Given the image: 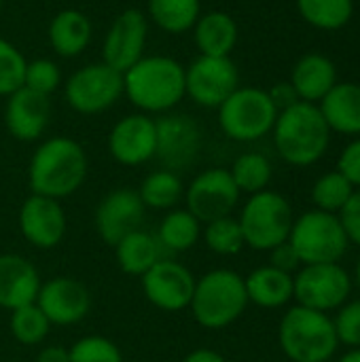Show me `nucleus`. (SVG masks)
Wrapping results in <instances>:
<instances>
[{
    "mask_svg": "<svg viewBox=\"0 0 360 362\" xmlns=\"http://www.w3.org/2000/svg\"><path fill=\"white\" fill-rule=\"evenodd\" d=\"M123 95L138 112H172L185 95V64L170 55H144L123 72Z\"/></svg>",
    "mask_w": 360,
    "mask_h": 362,
    "instance_id": "obj_1",
    "label": "nucleus"
},
{
    "mask_svg": "<svg viewBox=\"0 0 360 362\" xmlns=\"http://www.w3.org/2000/svg\"><path fill=\"white\" fill-rule=\"evenodd\" d=\"M87 153L74 138L53 136L36 146L28 165V182L34 195L51 199L70 197L87 178Z\"/></svg>",
    "mask_w": 360,
    "mask_h": 362,
    "instance_id": "obj_2",
    "label": "nucleus"
},
{
    "mask_svg": "<svg viewBox=\"0 0 360 362\" xmlns=\"http://www.w3.org/2000/svg\"><path fill=\"white\" fill-rule=\"evenodd\" d=\"M274 144L291 165H312L329 148L331 129L318 104L297 102L278 112L274 123Z\"/></svg>",
    "mask_w": 360,
    "mask_h": 362,
    "instance_id": "obj_3",
    "label": "nucleus"
},
{
    "mask_svg": "<svg viewBox=\"0 0 360 362\" xmlns=\"http://www.w3.org/2000/svg\"><path fill=\"white\" fill-rule=\"evenodd\" d=\"M244 278L231 269H212L195 280L191 312L197 325L210 331L233 325L248 305Z\"/></svg>",
    "mask_w": 360,
    "mask_h": 362,
    "instance_id": "obj_4",
    "label": "nucleus"
},
{
    "mask_svg": "<svg viewBox=\"0 0 360 362\" xmlns=\"http://www.w3.org/2000/svg\"><path fill=\"white\" fill-rule=\"evenodd\" d=\"M280 348L293 362H327L339 348L335 325L325 312L291 308L278 331Z\"/></svg>",
    "mask_w": 360,
    "mask_h": 362,
    "instance_id": "obj_5",
    "label": "nucleus"
},
{
    "mask_svg": "<svg viewBox=\"0 0 360 362\" xmlns=\"http://www.w3.org/2000/svg\"><path fill=\"white\" fill-rule=\"evenodd\" d=\"M223 134L236 142H252L274 129L278 108L269 93L257 87H238L219 108Z\"/></svg>",
    "mask_w": 360,
    "mask_h": 362,
    "instance_id": "obj_6",
    "label": "nucleus"
},
{
    "mask_svg": "<svg viewBox=\"0 0 360 362\" xmlns=\"http://www.w3.org/2000/svg\"><path fill=\"white\" fill-rule=\"evenodd\" d=\"M289 244L297 252L301 265H318L337 263L346 255L350 240L337 214L310 210L293 223Z\"/></svg>",
    "mask_w": 360,
    "mask_h": 362,
    "instance_id": "obj_7",
    "label": "nucleus"
},
{
    "mask_svg": "<svg viewBox=\"0 0 360 362\" xmlns=\"http://www.w3.org/2000/svg\"><path fill=\"white\" fill-rule=\"evenodd\" d=\"M238 221L246 246L255 250H272L286 242L295 223L293 208L286 197L267 189L250 195Z\"/></svg>",
    "mask_w": 360,
    "mask_h": 362,
    "instance_id": "obj_8",
    "label": "nucleus"
},
{
    "mask_svg": "<svg viewBox=\"0 0 360 362\" xmlns=\"http://www.w3.org/2000/svg\"><path fill=\"white\" fill-rule=\"evenodd\" d=\"M68 106L85 117L110 110L123 95V74L104 62H91L76 68L64 81Z\"/></svg>",
    "mask_w": 360,
    "mask_h": 362,
    "instance_id": "obj_9",
    "label": "nucleus"
},
{
    "mask_svg": "<svg viewBox=\"0 0 360 362\" xmlns=\"http://www.w3.org/2000/svg\"><path fill=\"white\" fill-rule=\"evenodd\" d=\"M350 274L339 263L303 265L297 276H293V299H297V305L308 310L325 314L339 310L350 297Z\"/></svg>",
    "mask_w": 360,
    "mask_h": 362,
    "instance_id": "obj_10",
    "label": "nucleus"
},
{
    "mask_svg": "<svg viewBox=\"0 0 360 362\" xmlns=\"http://www.w3.org/2000/svg\"><path fill=\"white\" fill-rule=\"evenodd\" d=\"M240 87V72L231 57L197 55L185 66V95L202 108H219Z\"/></svg>",
    "mask_w": 360,
    "mask_h": 362,
    "instance_id": "obj_11",
    "label": "nucleus"
},
{
    "mask_svg": "<svg viewBox=\"0 0 360 362\" xmlns=\"http://www.w3.org/2000/svg\"><path fill=\"white\" fill-rule=\"evenodd\" d=\"M149 19L140 8L121 11L106 30L102 42V62L115 68L117 72H125L146 53L149 40Z\"/></svg>",
    "mask_w": 360,
    "mask_h": 362,
    "instance_id": "obj_12",
    "label": "nucleus"
},
{
    "mask_svg": "<svg viewBox=\"0 0 360 362\" xmlns=\"http://www.w3.org/2000/svg\"><path fill=\"white\" fill-rule=\"evenodd\" d=\"M187 210L199 223H212L223 216H231L240 202V189L236 187L229 170L210 168L197 174L187 193Z\"/></svg>",
    "mask_w": 360,
    "mask_h": 362,
    "instance_id": "obj_13",
    "label": "nucleus"
},
{
    "mask_svg": "<svg viewBox=\"0 0 360 362\" xmlns=\"http://www.w3.org/2000/svg\"><path fill=\"white\" fill-rule=\"evenodd\" d=\"M157 123V153L155 157L161 161L163 170L180 172L195 163L199 146H202V132L193 117L182 112H166Z\"/></svg>",
    "mask_w": 360,
    "mask_h": 362,
    "instance_id": "obj_14",
    "label": "nucleus"
},
{
    "mask_svg": "<svg viewBox=\"0 0 360 362\" xmlns=\"http://www.w3.org/2000/svg\"><path fill=\"white\" fill-rule=\"evenodd\" d=\"M108 153L117 163L125 168L149 163L157 153L155 119L144 112L121 117L108 134Z\"/></svg>",
    "mask_w": 360,
    "mask_h": 362,
    "instance_id": "obj_15",
    "label": "nucleus"
},
{
    "mask_svg": "<svg viewBox=\"0 0 360 362\" xmlns=\"http://www.w3.org/2000/svg\"><path fill=\"white\" fill-rule=\"evenodd\" d=\"M146 299L163 312H180L191 305L195 276L178 261L159 259L142 278Z\"/></svg>",
    "mask_w": 360,
    "mask_h": 362,
    "instance_id": "obj_16",
    "label": "nucleus"
},
{
    "mask_svg": "<svg viewBox=\"0 0 360 362\" xmlns=\"http://www.w3.org/2000/svg\"><path fill=\"white\" fill-rule=\"evenodd\" d=\"M144 204L136 189H115L95 208V231L112 248L144 221Z\"/></svg>",
    "mask_w": 360,
    "mask_h": 362,
    "instance_id": "obj_17",
    "label": "nucleus"
},
{
    "mask_svg": "<svg viewBox=\"0 0 360 362\" xmlns=\"http://www.w3.org/2000/svg\"><path fill=\"white\" fill-rule=\"evenodd\" d=\"M36 305L42 310L51 325L68 327L81 322L89 314L91 297L85 284L74 278L59 276L40 284Z\"/></svg>",
    "mask_w": 360,
    "mask_h": 362,
    "instance_id": "obj_18",
    "label": "nucleus"
},
{
    "mask_svg": "<svg viewBox=\"0 0 360 362\" xmlns=\"http://www.w3.org/2000/svg\"><path fill=\"white\" fill-rule=\"evenodd\" d=\"M49 121H51V95L21 87L6 98L4 125L15 140L19 142L38 140L49 127Z\"/></svg>",
    "mask_w": 360,
    "mask_h": 362,
    "instance_id": "obj_19",
    "label": "nucleus"
},
{
    "mask_svg": "<svg viewBox=\"0 0 360 362\" xmlns=\"http://www.w3.org/2000/svg\"><path fill=\"white\" fill-rule=\"evenodd\" d=\"M19 229L32 246L40 250L55 248L66 235V214L62 204L32 193L19 210Z\"/></svg>",
    "mask_w": 360,
    "mask_h": 362,
    "instance_id": "obj_20",
    "label": "nucleus"
},
{
    "mask_svg": "<svg viewBox=\"0 0 360 362\" xmlns=\"http://www.w3.org/2000/svg\"><path fill=\"white\" fill-rule=\"evenodd\" d=\"M40 291L38 269L19 255H0V308L13 312L36 303Z\"/></svg>",
    "mask_w": 360,
    "mask_h": 362,
    "instance_id": "obj_21",
    "label": "nucleus"
},
{
    "mask_svg": "<svg viewBox=\"0 0 360 362\" xmlns=\"http://www.w3.org/2000/svg\"><path fill=\"white\" fill-rule=\"evenodd\" d=\"M93 25L91 19L79 8L57 11L47 28V38L55 55L72 59L79 57L91 42Z\"/></svg>",
    "mask_w": 360,
    "mask_h": 362,
    "instance_id": "obj_22",
    "label": "nucleus"
},
{
    "mask_svg": "<svg viewBox=\"0 0 360 362\" xmlns=\"http://www.w3.org/2000/svg\"><path fill=\"white\" fill-rule=\"evenodd\" d=\"M193 42L199 55L231 57L238 45L240 30L236 19L225 11H206L193 25Z\"/></svg>",
    "mask_w": 360,
    "mask_h": 362,
    "instance_id": "obj_23",
    "label": "nucleus"
},
{
    "mask_svg": "<svg viewBox=\"0 0 360 362\" xmlns=\"http://www.w3.org/2000/svg\"><path fill=\"white\" fill-rule=\"evenodd\" d=\"M318 108L331 132L356 136L360 134V85L335 83L318 102Z\"/></svg>",
    "mask_w": 360,
    "mask_h": 362,
    "instance_id": "obj_24",
    "label": "nucleus"
},
{
    "mask_svg": "<svg viewBox=\"0 0 360 362\" xmlns=\"http://www.w3.org/2000/svg\"><path fill=\"white\" fill-rule=\"evenodd\" d=\"M337 83V70L333 62L318 53L303 55L293 72H291V85L295 87L301 102L316 104L320 102Z\"/></svg>",
    "mask_w": 360,
    "mask_h": 362,
    "instance_id": "obj_25",
    "label": "nucleus"
},
{
    "mask_svg": "<svg viewBox=\"0 0 360 362\" xmlns=\"http://www.w3.org/2000/svg\"><path fill=\"white\" fill-rule=\"evenodd\" d=\"M248 301L259 308H282L293 299V276L272 265L259 267L244 278Z\"/></svg>",
    "mask_w": 360,
    "mask_h": 362,
    "instance_id": "obj_26",
    "label": "nucleus"
},
{
    "mask_svg": "<svg viewBox=\"0 0 360 362\" xmlns=\"http://www.w3.org/2000/svg\"><path fill=\"white\" fill-rule=\"evenodd\" d=\"M202 13V0H146L149 23L174 36L193 30Z\"/></svg>",
    "mask_w": 360,
    "mask_h": 362,
    "instance_id": "obj_27",
    "label": "nucleus"
},
{
    "mask_svg": "<svg viewBox=\"0 0 360 362\" xmlns=\"http://www.w3.org/2000/svg\"><path fill=\"white\" fill-rule=\"evenodd\" d=\"M159 252H161V246L157 238L142 229L132 231L115 246V255H117V263L121 272H125L127 276H138V278H142L161 259Z\"/></svg>",
    "mask_w": 360,
    "mask_h": 362,
    "instance_id": "obj_28",
    "label": "nucleus"
},
{
    "mask_svg": "<svg viewBox=\"0 0 360 362\" xmlns=\"http://www.w3.org/2000/svg\"><path fill=\"white\" fill-rule=\"evenodd\" d=\"M202 223L189 210H172L163 216L157 233L159 246L172 252H185L199 240Z\"/></svg>",
    "mask_w": 360,
    "mask_h": 362,
    "instance_id": "obj_29",
    "label": "nucleus"
},
{
    "mask_svg": "<svg viewBox=\"0 0 360 362\" xmlns=\"http://www.w3.org/2000/svg\"><path fill=\"white\" fill-rule=\"evenodd\" d=\"M182 193H185V187H182L180 176L163 168L151 172L138 189V195L144 208H153V210L174 208L180 202Z\"/></svg>",
    "mask_w": 360,
    "mask_h": 362,
    "instance_id": "obj_30",
    "label": "nucleus"
},
{
    "mask_svg": "<svg viewBox=\"0 0 360 362\" xmlns=\"http://www.w3.org/2000/svg\"><path fill=\"white\" fill-rule=\"evenodd\" d=\"M297 8L301 17L320 30H339L344 28L352 13V0H297Z\"/></svg>",
    "mask_w": 360,
    "mask_h": 362,
    "instance_id": "obj_31",
    "label": "nucleus"
},
{
    "mask_svg": "<svg viewBox=\"0 0 360 362\" xmlns=\"http://www.w3.org/2000/svg\"><path fill=\"white\" fill-rule=\"evenodd\" d=\"M236 187L240 189V193H259V191H265V187L269 185L272 180V163L265 155L261 153H244L240 155L231 170H229Z\"/></svg>",
    "mask_w": 360,
    "mask_h": 362,
    "instance_id": "obj_32",
    "label": "nucleus"
},
{
    "mask_svg": "<svg viewBox=\"0 0 360 362\" xmlns=\"http://www.w3.org/2000/svg\"><path fill=\"white\" fill-rule=\"evenodd\" d=\"M354 191L356 189L350 185V180L335 170L316 180V185L312 189V202H314L316 210H323L329 214H339Z\"/></svg>",
    "mask_w": 360,
    "mask_h": 362,
    "instance_id": "obj_33",
    "label": "nucleus"
},
{
    "mask_svg": "<svg viewBox=\"0 0 360 362\" xmlns=\"http://www.w3.org/2000/svg\"><path fill=\"white\" fill-rule=\"evenodd\" d=\"M8 327H11L13 337L19 344L36 346V344H40L49 335L51 322H49V318L42 314V310L36 303H30V305L17 308V310L11 312Z\"/></svg>",
    "mask_w": 360,
    "mask_h": 362,
    "instance_id": "obj_34",
    "label": "nucleus"
},
{
    "mask_svg": "<svg viewBox=\"0 0 360 362\" xmlns=\"http://www.w3.org/2000/svg\"><path fill=\"white\" fill-rule=\"evenodd\" d=\"M206 244L212 252L221 257L238 255L246 246L240 221L233 216H223L212 223H206Z\"/></svg>",
    "mask_w": 360,
    "mask_h": 362,
    "instance_id": "obj_35",
    "label": "nucleus"
},
{
    "mask_svg": "<svg viewBox=\"0 0 360 362\" xmlns=\"http://www.w3.org/2000/svg\"><path fill=\"white\" fill-rule=\"evenodd\" d=\"M25 55L6 38L0 36V98H8L23 87Z\"/></svg>",
    "mask_w": 360,
    "mask_h": 362,
    "instance_id": "obj_36",
    "label": "nucleus"
},
{
    "mask_svg": "<svg viewBox=\"0 0 360 362\" xmlns=\"http://www.w3.org/2000/svg\"><path fill=\"white\" fill-rule=\"evenodd\" d=\"M62 85H64V76H62L57 62H53L51 57L28 59L25 74H23V87L45 93V95H53Z\"/></svg>",
    "mask_w": 360,
    "mask_h": 362,
    "instance_id": "obj_37",
    "label": "nucleus"
},
{
    "mask_svg": "<svg viewBox=\"0 0 360 362\" xmlns=\"http://www.w3.org/2000/svg\"><path fill=\"white\" fill-rule=\"evenodd\" d=\"M70 362H123L121 350L106 337L89 335L79 339L70 350Z\"/></svg>",
    "mask_w": 360,
    "mask_h": 362,
    "instance_id": "obj_38",
    "label": "nucleus"
},
{
    "mask_svg": "<svg viewBox=\"0 0 360 362\" xmlns=\"http://www.w3.org/2000/svg\"><path fill=\"white\" fill-rule=\"evenodd\" d=\"M333 325H335L339 344L360 348V299L342 305Z\"/></svg>",
    "mask_w": 360,
    "mask_h": 362,
    "instance_id": "obj_39",
    "label": "nucleus"
},
{
    "mask_svg": "<svg viewBox=\"0 0 360 362\" xmlns=\"http://www.w3.org/2000/svg\"><path fill=\"white\" fill-rule=\"evenodd\" d=\"M339 221H342V227H344L348 240L360 246V189L352 193L348 204L342 208Z\"/></svg>",
    "mask_w": 360,
    "mask_h": 362,
    "instance_id": "obj_40",
    "label": "nucleus"
},
{
    "mask_svg": "<svg viewBox=\"0 0 360 362\" xmlns=\"http://www.w3.org/2000/svg\"><path fill=\"white\" fill-rule=\"evenodd\" d=\"M337 172L344 174L352 187H360V138L350 142L342 151L339 161H337Z\"/></svg>",
    "mask_w": 360,
    "mask_h": 362,
    "instance_id": "obj_41",
    "label": "nucleus"
},
{
    "mask_svg": "<svg viewBox=\"0 0 360 362\" xmlns=\"http://www.w3.org/2000/svg\"><path fill=\"white\" fill-rule=\"evenodd\" d=\"M272 252V267H276V269H280V272H286V274H295L299 267H301V261H299V257H297V252L293 250V246L289 244V240L286 242H282L280 246H276V248H272L269 250Z\"/></svg>",
    "mask_w": 360,
    "mask_h": 362,
    "instance_id": "obj_42",
    "label": "nucleus"
},
{
    "mask_svg": "<svg viewBox=\"0 0 360 362\" xmlns=\"http://www.w3.org/2000/svg\"><path fill=\"white\" fill-rule=\"evenodd\" d=\"M267 93H269L274 106L278 108V112L284 110V108H289V106H293V104H297V102H301L299 95H297V91H295V87L291 85V81H289V83H278V85H274Z\"/></svg>",
    "mask_w": 360,
    "mask_h": 362,
    "instance_id": "obj_43",
    "label": "nucleus"
},
{
    "mask_svg": "<svg viewBox=\"0 0 360 362\" xmlns=\"http://www.w3.org/2000/svg\"><path fill=\"white\" fill-rule=\"evenodd\" d=\"M36 362H70V354L62 346H47L38 352Z\"/></svg>",
    "mask_w": 360,
    "mask_h": 362,
    "instance_id": "obj_44",
    "label": "nucleus"
},
{
    "mask_svg": "<svg viewBox=\"0 0 360 362\" xmlns=\"http://www.w3.org/2000/svg\"><path fill=\"white\" fill-rule=\"evenodd\" d=\"M182 362H227V361H225V356H223V354H219V352H214V350H206V348H202V350H193L191 354H187Z\"/></svg>",
    "mask_w": 360,
    "mask_h": 362,
    "instance_id": "obj_45",
    "label": "nucleus"
},
{
    "mask_svg": "<svg viewBox=\"0 0 360 362\" xmlns=\"http://www.w3.org/2000/svg\"><path fill=\"white\" fill-rule=\"evenodd\" d=\"M339 362H360V348H354V350H350L346 356H342V361Z\"/></svg>",
    "mask_w": 360,
    "mask_h": 362,
    "instance_id": "obj_46",
    "label": "nucleus"
},
{
    "mask_svg": "<svg viewBox=\"0 0 360 362\" xmlns=\"http://www.w3.org/2000/svg\"><path fill=\"white\" fill-rule=\"evenodd\" d=\"M356 282H359V286H360V259H359V263H356Z\"/></svg>",
    "mask_w": 360,
    "mask_h": 362,
    "instance_id": "obj_47",
    "label": "nucleus"
},
{
    "mask_svg": "<svg viewBox=\"0 0 360 362\" xmlns=\"http://www.w3.org/2000/svg\"><path fill=\"white\" fill-rule=\"evenodd\" d=\"M2 6H4V0H0V11H2Z\"/></svg>",
    "mask_w": 360,
    "mask_h": 362,
    "instance_id": "obj_48",
    "label": "nucleus"
}]
</instances>
